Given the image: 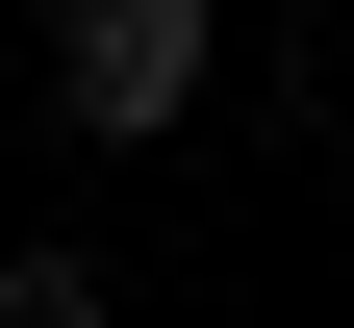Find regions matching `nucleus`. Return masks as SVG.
I'll use <instances>...</instances> for the list:
<instances>
[{
  "instance_id": "f257e3e1",
  "label": "nucleus",
  "mask_w": 354,
  "mask_h": 328,
  "mask_svg": "<svg viewBox=\"0 0 354 328\" xmlns=\"http://www.w3.org/2000/svg\"><path fill=\"white\" fill-rule=\"evenodd\" d=\"M51 102L102 126V152H152V126L203 102V0H51Z\"/></svg>"
},
{
  "instance_id": "f03ea898",
  "label": "nucleus",
  "mask_w": 354,
  "mask_h": 328,
  "mask_svg": "<svg viewBox=\"0 0 354 328\" xmlns=\"http://www.w3.org/2000/svg\"><path fill=\"white\" fill-rule=\"evenodd\" d=\"M0 328H102V253H0Z\"/></svg>"
}]
</instances>
